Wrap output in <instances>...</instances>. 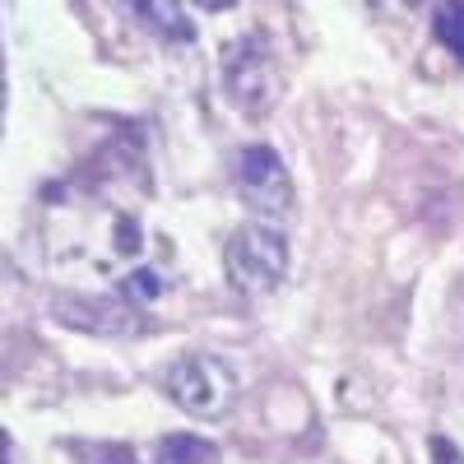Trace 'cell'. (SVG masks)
Wrapping results in <instances>:
<instances>
[{
  "instance_id": "obj_2",
  "label": "cell",
  "mask_w": 464,
  "mask_h": 464,
  "mask_svg": "<svg viewBox=\"0 0 464 464\" xmlns=\"http://www.w3.org/2000/svg\"><path fill=\"white\" fill-rule=\"evenodd\" d=\"M223 98L242 116H265L284 98V70L260 37H237L223 47Z\"/></svg>"
},
{
  "instance_id": "obj_7",
  "label": "cell",
  "mask_w": 464,
  "mask_h": 464,
  "mask_svg": "<svg viewBox=\"0 0 464 464\" xmlns=\"http://www.w3.org/2000/svg\"><path fill=\"white\" fill-rule=\"evenodd\" d=\"M135 14H140L153 33H163L168 43H190V37H196V24L186 19V10H181V5H168V0H159V5H153V0H144V5H135Z\"/></svg>"
},
{
  "instance_id": "obj_6",
  "label": "cell",
  "mask_w": 464,
  "mask_h": 464,
  "mask_svg": "<svg viewBox=\"0 0 464 464\" xmlns=\"http://www.w3.org/2000/svg\"><path fill=\"white\" fill-rule=\"evenodd\" d=\"M159 464H218V446L196 432H168L159 441Z\"/></svg>"
},
{
  "instance_id": "obj_4",
  "label": "cell",
  "mask_w": 464,
  "mask_h": 464,
  "mask_svg": "<svg viewBox=\"0 0 464 464\" xmlns=\"http://www.w3.org/2000/svg\"><path fill=\"white\" fill-rule=\"evenodd\" d=\"M237 196L246 209L256 214H269V218H288L293 214V177L279 159V149H269V144H246L237 153Z\"/></svg>"
},
{
  "instance_id": "obj_8",
  "label": "cell",
  "mask_w": 464,
  "mask_h": 464,
  "mask_svg": "<svg viewBox=\"0 0 464 464\" xmlns=\"http://www.w3.org/2000/svg\"><path fill=\"white\" fill-rule=\"evenodd\" d=\"M163 275L159 269H130V275L116 284V297H121L126 306H149V302H159L163 297Z\"/></svg>"
},
{
  "instance_id": "obj_1",
  "label": "cell",
  "mask_w": 464,
  "mask_h": 464,
  "mask_svg": "<svg viewBox=\"0 0 464 464\" xmlns=\"http://www.w3.org/2000/svg\"><path fill=\"white\" fill-rule=\"evenodd\" d=\"M223 275L242 297L275 293L288 275V237L269 223L232 227V237L223 246Z\"/></svg>"
},
{
  "instance_id": "obj_3",
  "label": "cell",
  "mask_w": 464,
  "mask_h": 464,
  "mask_svg": "<svg viewBox=\"0 0 464 464\" xmlns=\"http://www.w3.org/2000/svg\"><path fill=\"white\" fill-rule=\"evenodd\" d=\"M163 395L190 418H223L237 400V372L214 353H186L163 372Z\"/></svg>"
},
{
  "instance_id": "obj_5",
  "label": "cell",
  "mask_w": 464,
  "mask_h": 464,
  "mask_svg": "<svg viewBox=\"0 0 464 464\" xmlns=\"http://www.w3.org/2000/svg\"><path fill=\"white\" fill-rule=\"evenodd\" d=\"M52 312L61 325L89 330V334H130L135 330V306L121 297H56Z\"/></svg>"
},
{
  "instance_id": "obj_12",
  "label": "cell",
  "mask_w": 464,
  "mask_h": 464,
  "mask_svg": "<svg viewBox=\"0 0 464 464\" xmlns=\"http://www.w3.org/2000/svg\"><path fill=\"white\" fill-rule=\"evenodd\" d=\"M0 464H10V432L0 428Z\"/></svg>"
},
{
  "instance_id": "obj_10",
  "label": "cell",
  "mask_w": 464,
  "mask_h": 464,
  "mask_svg": "<svg viewBox=\"0 0 464 464\" xmlns=\"http://www.w3.org/2000/svg\"><path fill=\"white\" fill-rule=\"evenodd\" d=\"M437 43L464 61V5H441L437 10Z\"/></svg>"
},
{
  "instance_id": "obj_11",
  "label": "cell",
  "mask_w": 464,
  "mask_h": 464,
  "mask_svg": "<svg viewBox=\"0 0 464 464\" xmlns=\"http://www.w3.org/2000/svg\"><path fill=\"white\" fill-rule=\"evenodd\" d=\"M432 459H437V464H464V455H459L446 437H432Z\"/></svg>"
},
{
  "instance_id": "obj_9",
  "label": "cell",
  "mask_w": 464,
  "mask_h": 464,
  "mask_svg": "<svg viewBox=\"0 0 464 464\" xmlns=\"http://www.w3.org/2000/svg\"><path fill=\"white\" fill-rule=\"evenodd\" d=\"M74 455H80V464H140L135 446L126 441H84L74 446Z\"/></svg>"
}]
</instances>
